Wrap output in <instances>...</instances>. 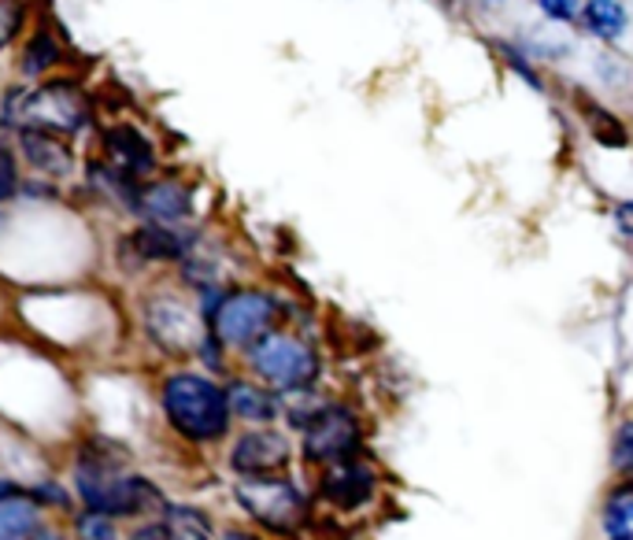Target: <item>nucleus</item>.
<instances>
[{"label":"nucleus","mask_w":633,"mask_h":540,"mask_svg":"<svg viewBox=\"0 0 633 540\" xmlns=\"http://www.w3.org/2000/svg\"><path fill=\"white\" fill-rule=\"evenodd\" d=\"M160 400L174 433H182L193 444L222 441L230 430V418H234L227 407V393H222L216 381L190 375V370L167 378L160 389Z\"/></svg>","instance_id":"obj_1"},{"label":"nucleus","mask_w":633,"mask_h":540,"mask_svg":"<svg viewBox=\"0 0 633 540\" xmlns=\"http://www.w3.org/2000/svg\"><path fill=\"white\" fill-rule=\"evenodd\" d=\"M74 486H78L82 504L97 515H142V511L160 504L156 489L137 474H126L115 459L100 452H82L74 463Z\"/></svg>","instance_id":"obj_2"},{"label":"nucleus","mask_w":633,"mask_h":540,"mask_svg":"<svg viewBox=\"0 0 633 540\" xmlns=\"http://www.w3.org/2000/svg\"><path fill=\"white\" fill-rule=\"evenodd\" d=\"M4 119L19 126L52 130V134H78L89 126V100L74 82H45L34 93H8Z\"/></svg>","instance_id":"obj_3"},{"label":"nucleus","mask_w":633,"mask_h":540,"mask_svg":"<svg viewBox=\"0 0 633 540\" xmlns=\"http://www.w3.org/2000/svg\"><path fill=\"white\" fill-rule=\"evenodd\" d=\"M248 367L267 381L278 393H293V389H308L319 378V356L304 341L290 338V333L267 330L245 348Z\"/></svg>","instance_id":"obj_4"},{"label":"nucleus","mask_w":633,"mask_h":540,"mask_svg":"<svg viewBox=\"0 0 633 540\" xmlns=\"http://www.w3.org/2000/svg\"><path fill=\"white\" fill-rule=\"evenodd\" d=\"M238 504L245 515H253L259 526L275 529V533H296L308 518L301 489L293 481L267 474V478H241L238 481Z\"/></svg>","instance_id":"obj_5"},{"label":"nucleus","mask_w":633,"mask_h":540,"mask_svg":"<svg viewBox=\"0 0 633 540\" xmlns=\"http://www.w3.org/2000/svg\"><path fill=\"white\" fill-rule=\"evenodd\" d=\"M278 304L267 293L241 289V293L222 296L219 307L211 311V338L234 348H248L256 338H264L275 322Z\"/></svg>","instance_id":"obj_6"},{"label":"nucleus","mask_w":633,"mask_h":540,"mask_svg":"<svg viewBox=\"0 0 633 540\" xmlns=\"http://www.w3.org/2000/svg\"><path fill=\"white\" fill-rule=\"evenodd\" d=\"M301 430H304L301 452L308 463H341V459H352V455L363 449L360 418L352 415L349 407L322 404Z\"/></svg>","instance_id":"obj_7"},{"label":"nucleus","mask_w":633,"mask_h":540,"mask_svg":"<svg viewBox=\"0 0 633 540\" xmlns=\"http://www.w3.org/2000/svg\"><path fill=\"white\" fill-rule=\"evenodd\" d=\"M290 463V441L275 430H248L230 452V467L241 478H267Z\"/></svg>","instance_id":"obj_8"},{"label":"nucleus","mask_w":633,"mask_h":540,"mask_svg":"<svg viewBox=\"0 0 633 540\" xmlns=\"http://www.w3.org/2000/svg\"><path fill=\"white\" fill-rule=\"evenodd\" d=\"M375 486H378V474L363 463H352V459H341V463H330V470L322 474L319 481V496L326 500L330 507H341V511H356L375 496Z\"/></svg>","instance_id":"obj_9"},{"label":"nucleus","mask_w":633,"mask_h":540,"mask_svg":"<svg viewBox=\"0 0 633 540\" xmlns=\"http://www.w3.org/2000/svg\"><path fill=\"white\" fill-rule=\"evenodd\" d=\"M19 152L26 156V163L41 174H52V179H68L74 171V152L71 145L63 142L52 130H37V126H19Z\"/></svg>","instance_id":"obj_10"},{"label":"nucleus","mask_w":633,"mask_h":540,"mask_svg":"<svg viewBox=\"0 0 633 540\" xmlns=\"http://www.w3.org/2000/svg\"><path fill=\"white\" fill-rule=\"evenodd\" d=\"M105 152H108V163L119 167V171H126L130 179L148 174L156 167V148L148 145V137L142 134V130L130 126V123L105 130Z\"/></svg>","instance_id":"obj_11"},{"label":"nucleus","mask_w":633,"mask_h":540,"mask_svg":"<svg viewBox=\"0 0 633 540\" xmlns=\"http://www.w3.org/2000/svg\"><path fill=\"white\" fill-rule=\"evenodd\" d=\"M137 216L148 222H160V226H174L193 216V197L182 182H153L142 185L137 193Z\"/></svg>","instance_id":"obj_12"},{"label":"nucleus","mask_w":633,"mask_h":540,"mask_svg":"<svg viewBox=\"0 0 633 540\" xmlns=\"http://www.w3.org/2000/svg\"><path fill=\"white\" fill-rule=\"evenodd\" d=\"M148 330H153V338L171 352H185L193 341L190 311H182L174 300H160V304L148 307Z\"/></svg>","instance_id":"obj_13"},{"label":"nucleus","mask_w":633,"mask_h":540,"mask_svg":"<svg viewBox=\"0 0 633 540\" xmlns=\"http://www.w3.org/2000/svg\"><path fill=\"white\" fill-rule=\"evenodd\" d=\"M41 533V511L31 496L4 492L0 496V540H34Z\"/></svg>","instance_id":"obj_14"},{"label":"nucleus","mask_w":633,"mask_h":540,"mask_svg":"<svg viewBox=\"0 0 633 540\" xmlns=\"http://www.w3.org/2000/svg\"><path fill=\"white\" fill-rule=\"evenodd\" d=\"M130 245H134L137 256L153 259V263H171V259H182L185 253H190L185 237L174 234L171 226H160V222H148V226H142L134 237H130Z\"/></svg>","instance_id":"obj_15"},{"label":"nucleus","mask_w":633,"mask_h":540,"mask_svg":"<svg viewBox=\"0 0 633 540\" xmlns=\"http://www.w3.org/2000/svg\"><path fill=\"white\" fill-rule=\"evenodd\" d=\"M230 415L245 418V422H271L278 418V400L259 385H248V381H234L227 393Z\"/></svg>","instance_id":"obj_16"},{"label":"nucleus","mask_w":633,"mask_h":540,"mask_svg":"<svg viewBox=\"0 0 633 540\" xmlns=\"http://www.w3.org/2000/svg\"><path fill=\"white\" fill-rule=\"evenodd\" d=\"M89 182H93V189L97 193H105V197L119 200L123 208L137 211V193H142V185L130 179L126 171H119V167H111V163H93L89 167Z\"/></svg>","instance_id":"obj_17"},{"label":"nucleus","mask_w":633,"mask_h":540,"mask_svg":"<svg viewBox=\"0 0 633 540\" xmlns=\"http://www.w3.org/2000/svg\"><path fill=\"white\" fill-rule=\"evenodd\" d=\"M604 537L608 540H633V486H622L611 492L604 504Z\"/></svg>","instance_id":"obj_18"},{"label":"nucleus","mask_w":633,"mask_h":540,"mask_svg":"<svg viewBox=\"0 0 633 540\" xmlns=\"http://www.w3.org/2000/svg\"><path fill=\"white\" fill-rule=\"evenodd\" d=\"M585 19L593 34L604 37V41H616V37L626 30V12H622L619 0H589V4L579 12Z\"/></svg>","instance_id":"obj_19"},{"label":"nucleus","mask_w":633,"mask_h":540,"mask_svg":"<svg viewBox=\"0 0 633 540\" xmlns=\"http://www.w3.org/2000/svg\"><path fill=\"white\" fill-rule=\"evenodd\" d=\"M56 60H60V45H56V37L49 30H37L23 52V74L37 78V74L49 71Z\"/></svg>","instance_id":"obj_20"},{"label":"nucleus","mask_w":633,"mask_h":540,"mask_svg":"<svg viewBox=\"0 0 633 540\" xmlns=\"http://www.w3.org/2000/svg\"><path fill=\"white\" fill-rule=\"evenodd\" d=\"M19 189L15 179V156H12V142H8V130L0 126V204H4L12 193Z\"/></svg>","instance_id":"obj_21"},{"label":"nucleus","mask_w":633,"mask_h":540,"mask_svg":"<svg viewBox=\"0 0 633 540\" xmlns=\"http://www.w3.org/2000/svg\"><path fill=\"white\" fill-rule=\"evenodd\" d=\"M78 540H119L115 526H111L108 515H97V511H89V515L78 518Z\"/></svg>","instance_id":"obj_22"},{"label":"nucleus","mask_w":633,"mask_h":540,"mask_svg":"<svg viewBox=\"0 0 633 540\" xmlns=\"http://www.w3.org/2000/svg\"><path fill=\"white\" fill-rule=\"evenodd\" d=\"M19 23H23V8H19V0H0V49L12 45V37L19 34Z\"/></svg>","instance_id":"obj_23"},{"label":"nucleus","mask_w":633,"mask_h":540,"mask_svg":"<svg viewBox=\"0 0 633 540\" xmlns=\"http://www.w3.org/2000/svg\"><path fill=\"white\" fill-rule=\"evenodd\" d=\"M537 8H541L545 19H556V23H574L582 12L579 0H534Z\"/></svg>","instance_id":"obj_24"},{"label":"nucleus","mask_w":633,"mask_h":540,"mask_svg":"<svg viewBox=\"0 0 633 540\" xmlns=\"http://www.w3.org/2000/svg\"><path fill=\"white\" fill-rule=\"evenodd\" d=\"M616 470L619 474H626L630 470V463H633V426L630 422H622L619 426V437H616Z\"/></svg>","instance_id":"obj_25"},{"label":"nucleus","mask_w":633,"mask_h":540,"mask_svg":"<svg viewBox=\"0 0 633 540\" xmlns=\"http://www.w3.org/2000/svg\"><path fill=\"white\" fill-rule=\"evenodd\" d=\"M593 134H597V142H604V145H626V130H622L611 115L593 119Z\"/></svg>","instance_id":"obj_26"},{"label":"nucleus","mask_w":633,"mask_h":540,"mask_svg":"<svg viewBox=\"0 0 633 540\" xmlns=\"http://www.w3.org/2000/svg\"><path fill=\"white\" fill-rule=\"evenodd\" d=\"M130 540H171V526H163V523H145V526H137L134 533H130Z\"/></svg>","instance_id":"obj_27"},{"label":"nucleus","mask_w":633,"mask_h":540,"mask_svg":"<svg viewBox=\"0 0 633 540\" xmlns=\"http://www.w3.org/2000/svg\"><path fill=\"white\" fill-rule=\"evenodd\" d=\"M171 540H208V533H200V529L185 526V529H171Z\"/></svg>","instance_id":"obj_28"},{"label":"nucleus","mask_w":633,"mask_h":540,"mask_svg":"<svg viewBox=\"0 0 633 540\" xmlns=\"http://www.w3.org/2000/svg\"><path fill=\"white\" fill-rule=\"evenodd\" d=\"M222 540H259L256 533H245V529H227V533H222Z\"/></svg>","instance_id":"obj_29"},{"label":"nucleus","mask_w":633,"mask_h":540,"mask_svg":"<svg viewBox=\"0 0 633 540\" xmlns=\"http://www.w3.org/2000/svg\"><path fill=\"white\" fill-rule=\"evenodd\" d=\"M34 540H63V537H52V533H37Z\"/></svg>","instance_id":"obj_30"}]
</instances>
